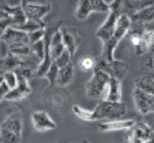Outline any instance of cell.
Instances as JSON below:
<instances>
[{
	"instance_id": "obj_6",
	"label": "cell",
	"mask_w": 154,
	"mask_h": 143,
	"mask_svg": "<svg viewBox=\"0 0 154 143\" xmlns=\"http://www.w3.org/2000/svg\"><path fill=\"white\" fill-rule=\"evenodd\" d=\"M32 123H33L34 129L38 132H46L57 128V124L52 119V117L44 110H35L32 113Z\"/></svg>"
},
{
	"instance_id": "obj_27",
	"label": "cell",
	"mask_w": 154,
	"mask_h": 143,
	"mask_svg": "<svg viewBox=\"0 0 154 143\" xmlns=\"http://www.w3.org/2000/svg\"><path fill=\"white\" fill-rule=\"evenodd\" d=\"M30 48H32V53L42 62L44 55H46V44H44V40H41L35 44H32Z\"/></svg>"
},
{
	"instance_id": "obj_19",
	"label": "cell",
	"mask_w": 154,
	"mask_h": 143,
	"mask_svg": "<svg viewBox=\"0 0 154 143\" xmlns=\"http://www.w3.org/2000/svg\"><path fill=\"white\" fill-rule=\"evenodd\" d=\"M135 88L143 90L144 93L154 95V79L148 75L138 77L135 79Z\"/></svg>"
},
{
	"instance_id": "obj_28",
	"label": "cell",
	"mask_w": 154,
	"mask_h": 143,
	"mask_svg": "<svg viewBox=\"0 0 154 143\" xmlns=\"http://www.w3.org/2000/svg\"><path fill=\"white\" fill-rule=\"evenodd\" d=\"M54 63L57 64V67H58L60 69L69 66V64H72V55H71V53H69V51H67V50H65V51L62 53V55L58 57V58H57V59L54 60Z\"/></svg>"
},
{
	"instance_id": "obj_41",
	"label": "cell",
	"mask_w": 154,
	"mask_h": 143,
	"mask_svg": "<svg viewBox=\"0 0 154 143\" xmlns=\"http://www.w3.org/2000/svg\"><path fill=\"white\" fill-rule=\"evenodd\" d=\"M82 143H90V142H87V141H83V142H82Z\"/></svg>"
},
{
	"instance_id": "obj_17",
	"label": "cell",
	"mask_w": 154,
	"mask_h": 143,
	"mask_svg": "<svg viewBox=\"0 0 154 143\" xmlns=\"http://www.w3.org/2000/svg\"><path fill=\"white\" fill-rule=\"evenodd\" d=\"M128 132H129V136H133V137H135L140 141L146 142V141L150 139V136L153 134L154 131H153L152 127L145 124V123H138V124H135Z\"/></svg>"
},
{
	"instance_id": "obj_25",
	"label": "cell",
	"mask_w": 154,
	"mask_h": 143,
	"mask_svg": "<svg viewBox=\"0 0 154 143\" xmlns=\"http://www.w3.org/2000/svg\"><path fill=\"white\" fill-rule=\"evenodd\" d=\"M3 75H4V83L9 88V90L15 89L18 87V77L14 70L5 72V73H3Z\"/></svg>"
},
{
	"instance_id": "obj_14",
	"label": "cell",
	"mask_w": 154,
	"mask_h": 143,
	"mask_svg": "<svg viewBox=\"0 0 154 143\" xmlns=\"http://www.w3.org/2000/svg\"><path fill=\"white\" fill-rule=\"evenodd\" d=\"M131 19L129 15L126 14H120L119 19H118V23H116V28H115V33H114V39L115 40L120 42L128 33L130 31L131 28Z\"/></svg>"
},
{
	"instance_id": "obj_13",
	"label": "cell",
	"mask_w": 154,
	"mask_h": 143,
	"mask_svg": "<svg viewBox=\"0 0 154 143\" xmlns=\"http://www.w3.org/2000/svg\"><path fill=\"white\" fill-rule=\"evenodd\" d=\"M5 11L8 13V15L11 19V27L13 28H18L22 27L23 24L27 23V15L22 8V5H15V6H10V5H5Z\"/></svg>"
},
{
	"instance_id": "obj_34",
	"label": "cell",
	"mask_w": 154,
	"mask_h": 143,
	"mask_svg": "<svg viewBox=\"0 0 154 143\" xmlns=\"http://www.w3.org/2000/svg\"><path fill=\"white\" fill-rule=\"evenodd\" d=\"M8 92H9V88L5 86V83L3 84V86H0V102L5 98V95H6Z\"/></svg>"
},
{
	"instance_id": "obj_32",
	"label": "cell",
	"mask_w": 154,
	"mask_h": 143,
	"mask_svg": "<svg viewBox=\"0 0 154 143\" xmlns=\"http://www.w3.org/2000/svg\"><path fill=\"white\" fill-rule=\"evenodd\" d=\"M11 27V19H3V20H0V39H2L3 34L6 31V29Z\"/></svg>"
},
{
	"instance_id": "obj_8",
	"label": "cell",
	"mask_w": 154,
	"mask_h": 143,
	"mask_svg": "<svg viewBox=\"0 0 154 143\" xmlns=\"http://www.w3.org/2000/svg\"><path fill=\"white\" fill-rule=\"evenodd\" d=\"M101 101L115 102V103L121 102V80H119L115 77H111L104 94L101 95Z\"/></svg>"
},
{
	"instance_id": "obj_1",
	"label": "cell",
	"mask_w": 154,
	"mask_h": 143,
	"mask_svg": "<svg viewBox=\"0 0 154 143\" xmlns=\"http://www.w3.org/2000/svg\"><path fill=\"white\" fill-rule=\"evenodd\" d=\"M126 114V106L123 102H107L100 101L92 110L94 121H115L121 119Z\"/></svg>"
},
{
	"instance_id": "obj_24",
	"label": "cell",
	"mask_w": 154,
	"mask_h": 143,
	"mask_svg": "<svg viewBox=\"0 0 154 143\" xmlns=\"http://www.w3.org/2000/svg\"><path fill=\"white\" fill-rule=\"evenodd\" d=\"M96 63H97V60L95 59V58H92L91 55H85L82 57L79 64H80V68L82 70L85 72H90V70H94L96 68Z\"/></svg>"
},
{
	"instance_id": "obj_10",
	"label": "cell",
	"mask_w": 154,
	"mask_h": 143,
	"mask_svg": "<svg viewBox=\"0 0 154 143\" xmlns=\"http://www.w3.org/2000/svg\"><path fill=\"white\" fill-rule=\"evenodd\" d=\"M2 40L8 44V47L14 45V44H28V45H30L28 34L24 33V31L18 30L15 28H13V27L6 29V31L2 36Z\"/></svg>"
},
{
	"instance_id": "obj_21",
	"label": "cell",
	"mask_w": 154,
	"mask_h": 143,
	"mask_svg": "<svg viewBox=\"0 0 154 143\" xmlns=\"http://www.w3.org/2000/svg\"><path fill=\"white\" fill-rule=\"evenodd\" d=\"M91 13H94L91 0H81V1H79L77 9H76V18L77 19L83 20V19H86Z\"/></svg>"
},
{
	"instance_id": "obj_4",
	"label": "cell",
	"mask_w": 154,
	"mask_h": 143,
	"mask_svg": "<svg viewBox=\"0 0 154 143\" xmlns=\"http://www.w3.org/2000/svg\"><path fill=\"white\" fill-rule=\"evenodd\" d=\"M119 16H120V11H110L107 14V18L105 19V22L96 30V36L102 42V44L106 43L107 40H110L114 36Z\"/></svg>"
},
{
	"instance_id": "obj_22",
	"label": "cell",
	"mask_w": 154,
	"mask_h": 143,
	"mask_svg": "<svg viewBox=\"0 0 154 143\" xmlns=\"http://www.w3.org/2000/svg\"><path fill=\"white\" fill-rule=\"evenodd\" d=\"M20 31H24V33H33V31H37V30H41V29H46V24L43 22H35V20H27V23L23 24L22 27H18L15 28Z\"/></svg>"
},
{
	"instance_id": "obj_29",
	"label": "cell",
	"mask_w": 154,
	"mask_h": 143,
	"mask_svg": "<svg viewBox=\"0 0 154 143\" xmlns=\"http://www.w3.org/2000/svg\"><path fill=\"white\" fill-rule=\"evenodd\" d=\"M58 72H60V68L57 67V64L53 62V64L51 66L49 70L47 72V74H46V78L49 82V86H56L57 77H58Z\"/></svg>"
},
{
	"instance_id": "obj_39",
	"label": "cell",
	"mask_w": 154,
	"mask_h": 143,
	"mask_svg": "<svg viewBox=\"0 0 154 143\" xmlns=\"http://www.w3.org/2000/svg\"><path fill=\"white\" fill-rule=\"evenodd\" d=\"M149 141H150L152 143H154V132H153V134L150 136V139H149Z\"/></svg>"
},
{
	"instance_id": "obj_15",
	"label": "cell",
	"mask_w": 154,
	"mask_h": 143,
	"mask_svg": "<svg viewBox=\"0 0 154 143\" xmlns=\"http://www.w3.org/2000/svg\"><path fill=\"white\" fill-rule=\"evenodd\" d=\"M61 33H62L63 45H65L66 50L69 51L71 55L73 57L77 48H79V36H77V34H75L72 30H68L66 28H62Z\"/></svg>"
},
{
	"instance_id": "obj_18",
	"label": "cell",
	"mask_w": 154,
	"mask_h": 143,
	"mask_svg": "<svg viewBox=\"0 0 154 143\" xmlns=\"http://www.w3.org/2000/svg\"><path fill=\"white\" fill-rule=\"evenodd\" d=\"M73 77H75V68L72 64L60 69L58 72V77H57V82H56V86L58 87H67L69 83L73 80Z\"/></svg>"
},
{
	"instance_id": "obj_40",
	"label": "cell",
	"mask_w": 154,
	"mask_h": 143,
	"mask_svg": "<svg viewBox=\"0 0 154 143\" xmlns=\"http://www.w3.org/2000/svg\"><path fill=\"white\" fill-rule=\"evenodd\" d=\"M144 143H152V142H150V141H146V142H144Z\"/></svg>"
},
{
	"instance_id": "obj_12",
	"label": "cell",
	"mask_w": 154,
	"mask_h": 143,
	"mask_svg": "<svg viewBox=\"0 0 154 143\" xmlns=\"http://www.w3.org/2000/svg\"><path fill=\"white\" fill-rule=\"evenodd\" d=\"M131 23L140 24V25H146L154 22V3L149 4L148 6L137 10L130 15Z\"/></svg>"
},
{
	"instance_id": "obj_37",
	"label": "cell",
	"mask_w": 154,
	"mask_h": 143,
	"mask_svg": "<svg viewBox=\"0 0 154 143\" xmlns=\"http://www.w3.org/2000/svg\"><path fill=\"white\" fill-rule=\"evenodd\" d=\"M150 64H152V68L154 69V54L150 57Z\"/></svg>"
},
{
	"instance_id": "obj_38",
	"label": "cell",
	"mask_w": 154,
	"mask_h": 143,
	"mask_svg": "<svg viewBox=\"0 0 154 143\" xmlns=\"http://www.w3.org/2000/svg\"><path fill=\"white\" fill-rule=\"evenodd\" d=\"M3 84H4V75L0 74V86H3Z\"/></svg>"
},
{
	"instance_id": "obj_42",
	"label": "cell",
	"mask_w": 154,
	"mask_h": 143,
	"mask_svg": "<svg viewBox=\"0 0 154 143\" xmlns=\"http://www.w3.org/2000/svg\"><path fill=\"white\" fill-rule=\"evenodd\" d=\"M71 143H76V142H71Z\"/></svg>"
},
{
	"instance_id": "obj_35",
	"label": "cell",
	"mask_w": 154,
	"mask_h": 143,
	"mask_svg": "<svg viewBox=\"0 0 154 143\" xmlns=\"http://www.w3.org/2000/svg\"><path fill=\"white\" fill-rule=\"evenodd\" d=\"M128 141H129V143H144L143 141H140L135 137H133V136H128Z\"/></svg>"
},
{
	"instance_id": "obj_20",
	"label": "cell",
	"mask_w": 154,
	"mask_h": 143,
	"mask_svg": "<svg viewBox=\"0 0 154 143\" xmlns=\"http://www.w3.org/2000/svg\"><path fill=\"white\" fill-rule=\"evenodd\" d=\"M110 69H111V77L118 78L119 80H123L128 72V64L124 60L115 59L110 63Z\"/></svg>"
},
{
	"instance_id": "obj_16",
	"label": "cell",
	"mask_w": 154,
	"mask_h": 143,
	"mask_svg": "<svg viewBox=\"0 0 154 143\" xmlns=\"http://www.w3.org/2000/svg\"><path fill=\"white\" fill-rule=\"evenodd\" d=\"M51 55H52V59L56 60L58 57L62 55V53L66 50L65 45H63V40H62V33L61 29L54 31V33L51 35Z\"/></svg>"
},
{
	"instance_id": "obj_7",
	"label": "cell",
	"mask_w": 154,
	"mask_h": 143,
	"mask_svg": "<svg viewBox=\"0 0 154 143\" xmlns=\"http://www.w3.org/2000/svg\"><path fill=\"white\" fill-rule=\"evenodd\" d=\"M17 77H18V87L15 89L9 90V92L6 93L5 98H4L5 101H20L32 93V89L29 87L27 78H24L19 74H17Z\"/></svg>"
},
{
	"instance_id": "obj_30",
	"label": "cell",
	"mask_w": 154,
	"mask_h": 143,
	"mask_svg": "<svg viewBox=\"0 0 154 143\" xmlns=\"http://www.w3.org/2000/svg\"><path fill=\"white\" fill-rule=\"evenodd\" d=\"M92 3V9L96 13H110V8H109L107 3L105 0H91Z\"/></svg>"
},
{
	"instance_id": "obj_9",
	"label": "cell",
	"mask_w": 154,
	"mask_h": 143,
	"mask_svg": "<svg viewBox=\"0 0 154 143\" xmlns=\"http://www.w3.org/2000/svg\"><path fill=\"white\" fill-rule=\"evenodd\" d=\"M0 128L8 129V131L15 133L22 137L23 133V128H24V122H23V117L20 112H15L9 114L6 118L3 121V123L0 124Z\"/></svg>"
},
{
	"instance_id": "obj_3",
	"label": "cell",
	"mask_w": 154,
	"mask_h": 143,
	"mask_svg": "<svg viewBox=\"0 0 154 143\" xmlns=\"http://www.w3.org/2000/svg\"><path fill=\"white\" fill-rule=\"evenodd\" d=\"M20 5L27 15L28 20L43 22V18L51 11V3H38V1H20Z\"/></svg>"
},
{
	"instance_id": "obj_11",
	"label": "cell",
	"mask_w": 154,
	"mask_h": 143,
	"mask_svg": "<svg viewBox=\"0 0 154 143\" xmlns=\"http://www.w3.org/2000/svg\"><path fill=\"white\" fill-rule=\"evenodd\" d=\"M137 123L134 119H115V121H106L100 123V131L109 132V131H129Z\"/></svg>"
},
{
	"instance_id": "obj_2",
	"label": "cell",
	"mask_w": 154,
	"mask_h": 143,
	"mask_svg": "<svg viewBox=\"0 0 154 143\" xmlns=\"http://www.w3.org/2000/svg\"><path fill=\"white\" fill-rule=\"evenodd\" d=\"M110 78L111 77L107 73H105V72H102L97 68H95L91 79L86 83L87 97H90V98H92V99H97V98L101 99V95L104 94Z\"/></svg>"
},
{
	"instance_id": "obj_5",
	"label": "cell",
	"mask_w": 154,
	"mask_h": 143,
	"mask_svg": "<svg viewBox=\"0 0 154 143\" xmlns=\"http://www.w3.org/2000/svg\"><path fill=\"white\" fill-rule=\"evenodd\" d=\"M133 99L135 103L138 112L143 115L150 114L154 112V95L144 93L143 90L134 88L133 90Z\"/></svg>"
},
{
	"instance_id": "obj_26",
	"label": "cell",
	"mask_w": 154,
	"mask_h": 143,
	"mask_svg": "<svg viewBox=\"0 0 154 143\" xmlns=\"http://www.w3.org/2000/svg\"><path fill=\"white\" fill-rule=\"evenodd\" d=\"M73 113L79 117V118L83 119V121H88V122H94V117H92V110H88V109H85L80 106H73L72 108Z\"/></svg>"
},
{
	"instance_id": "obj_33",
	"label": "cell",
	"mask_w": 154,
	"mask_h": 143,
	"mask_svg": "<svg viewBox=\"0 0 154 143\" xmlns=\"http://www.w3.org/2000/svg\"><path fill=\"white\" fill-rule=\"evenodd\" d=\"M5 3L0 1V20H3V19H9L10 16L8 15V13L5 11Z\"/></svg>"
},
{
	"instance_id": "obj_31",
	"label": "cell",
	"mask_w": 154,
	"mask_h": 143,
	"mask_svg": "<svg viewBox=\"0 0 154 143\" xmlns=\"http://www.w3.org/2000/svg\"><path fill=\"white\" fill-rule=\"evenodd\" d=\"M46 36V29H41V30H37V31H33V33H29L28 34V38H29V44H35L38 42H41L44 39Z\"/></svg>"
},
{
	"instance_id": "obj_36",
	"label": "cell",
	"mask_w": 154,
	"mask_h": 143,
	"mask_svg": "<svg viewBox=\"0 0 154 143\" xmlns=\"http://www.w3.org/2000/svg\"><path fill=\"white\" fill-rule=\"evenodd\" d=\"M144 29H145V31H153V33H154V22L150 23V24L144 25Z\"/></svg>"
},
{
	"instance_id": "obj_23",
	"label": "cell",
	"mask_w": 154,
	"mask_h": 143,
	"mask_svg": "<svg viewBox=\"0 0 154 143\" xmlns=\"http://www.w3.org/2000/svg\"><path fill=\"white\" fill-rule=\"evenodd\" d=\"M22 137L8 129L0 128V143H20Z\"/></svg>"
}]
</instances>
